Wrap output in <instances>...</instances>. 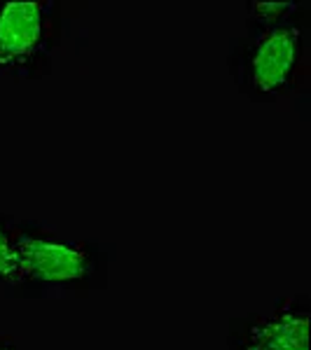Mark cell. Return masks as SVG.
<instances>
[{
	"mask_svg": "<svg viewBox=\"0 0 311 350\" xmlns=\"http://www.w3.org/2000/svg\"><path fill=\"white\" fill-rule=\"evenodd\" d=\"M236 350H309V308L288 301L246 327Z\"/></svg>",
	"mask_w": 311,
	"mask_h": 350,
	"instance_id": "cell-4",
	"label": "cell"
},
{
	"mask_svg": "<svg viewBox=\"0 0 311 350\" xmlns=\"http://www.w3.org/2000/svg\"><path fill=\"white\" fill-rule=\"evenodd\" d=\"M251 16L258 19L260 26H269V24H281V21H290L293 12H297L299 5L295 3H251L248 5Z\"/></svg>",
	"mask_w": 311,
	"mask_h": 350,
	"instance_id": "cell-6",
	"label": "cell"
},
{
	"mask_svg": "<svg viewBox=\"0 0 311 350\" xmlns=\"http://www.w3.org/2000/svg\"><path fill=\"white\" fill-rule=\"evenodd\" d=\"M304 49L307 33L295 21L258 24L241 52V82L258 96H281L295 82L304 61Z\"/></svg>",
	"mask_w": 311,
	"mask_h": 350,
	"instance_id": "cell-2",
	"label": "cell"
},
{
	"mask_svg": "<svg viewBox=\"0 0 311 350\" xmlns=\"http://www.w3.org/2000/svg\"><path fill=\"white\" fill-rule=\"evenodd\" d=\"M14 247L19 262V285H82L92 278L99 264L94 247L59 239L33 224H14Z\"/></svg>",
	"mask_w": 311,
	"mask_h": 350,
	"instance_id": "cell-1",
	"label": "cell"
},
{
	"mask_svg": "<svg viewBox=\"0 0 311 350\" xmlns=\"http://www.w3.org/2000/svg\"><path fill=\"white\" fill-rule=\"evenodd\" d=\"M0 285H19V262L14 247V224L0 217Z\"/></svg>",
	"mask_w": 311,
	"mask_h": 350,
	"instance_id": "cell-5",
	"label": "cell"
},
{
	"mask_svg": "<svg viewBox=\"0 0 311 350\" xmlns=\"http://www.w3.org/2000/svg\"><path fill=\"white\" fill-rule=\"evenodd\" d=\"M59 36L56 3H0V72L31 75Z\"/></svg>",
	"mask_w": 311,
	"mask_h": 350,
	"instance_id": "cell-3",
	"label": "cell"
},
{
	"mask_svg": "<svg viewBox=\"0 0 311 350\" xmlns=\"http://www.w3.org/2000/svg\"><path fill=\"white\" fill-rule=\"evenodd\" d=\"M0 350H21V348L12 346V343H5V341H0Z\"/></svg>",
	"mask_w": 311,
	"mask_h": 350,
	"instance_id": "cell-7",
	"label": "cell"
}]
</instances>
